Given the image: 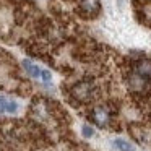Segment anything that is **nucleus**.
<instances>
[{
  "label": "nucleus",
  "instance_id": "f257e3e1",
  "mask_svg": "<svg viewBox=\"0 0 151 151\" xmlns=\"http://www.w3.org/2000/svg\"><path fill=\"white\" fill-rule=\"evenodd\" d=\"M23 67H24V70H26V73H29L33 78H39V80H42L44 83H49L50 80H52V75H50L49 70L39 68V67H36L33 62H29V60H23Z\"/></svg>",
  "mask_w": 151,
  "mask_h": 151
},
{
  "label": "nucleus",
  "instance_id": "f03ea898",
  "mask_svg": "<svg viewBox=\"0 0 151 151\" xmlns=\"http://www.w3.org/2000/svg\"><path fill=\"white\" fill-rule=\"evenodd\" d=\"M91 117H93V120H94V124H98L99 127H106V125L109 124V120H111V112H109L107 107L99 106V107H96L94 111H93Z\"/></svg>",
  "mask_w": 151,
  "mask_h": 151
},
{
  "label": "nucleus",
  "instance_id": "7ed1b4c3",
  "mask_svg": "<svg viewBox=\"0 0 151 151\" xmlns=\"http://www.w3.org/2000/svg\"><path fill=\"white\" fill-rule=\"evenodd\" d=\"M135 72H137V75L140 78L151 80V60H148V59L140 60L137 63V67H135Z\"/></svg>",
  "mask_w": 151,
  "mask_h": 151
},
{
  "label": "nucleus",
  "instance_id": "20e7f679",
  "mask_svg": "<svg viewBox=\"0 0 151 151\" xmlns=\"http://www.w3.org/2000/svg\"><path fill=\"white\" fill-rule=\"evenodd\" d=\"M18 109V104L15 101L8 98H0V112H4V114H13L17 112Z\"/></svg>",
  "mask_w": 151,
  "mask_h": 151
},
{
  "label": "nucleus",
  "instance_id": "39448f33",
  "mask_svg": "<svg viewBox=\"0 0 151 151\" xmlns=\"http://www.w3.org/2000/svg\"><path fill=\"white\" fill-rule=\"evenodd\" d=\"M75 94H76V98H80V99H88L89 96H91V85H88V83L78 85L75 88Z\"/></svg>",
  "mask_w": 151,
  "mask_h": 151
},
{
  "label": "nucleus",
  "instance_id": "423d86ee",
  "mask_svg": "<svg viewBox=\"0 0 151 151\" xmlns=\"http://www.w3.org/2000/svg\"><path fill=\"white\" fill-rule=\"evenodd\" d=\"M80 5L86 13H96L99 10V0H81Z\"/></svg>",
  "mask_w": 151,
  "mask_h": 151
},
{
  "label": "nucleus",
  "instance_id": "0eeeda50",
  "mask_svg": "<svg viewBox=\"0 0 151 151\" xmlns=\"http://www.w3.org/2000/svg\"><path fill=\"white\" fill-rule=\"evenodd\" d=\"M114 148H117L119 151H135V146L130 143V141L127 140H122V138H117V140H114Z\"/></svg>",
  "mask_w": 151,
  "mask_h": 151
},
{
  "label": "nucleus",
  "instance_id": "6e6552de",
  "mask_svg": "<svg viewBox=\"0 0 151 151\" xmlns=\"http://www.w3.org/2000/svg\"><path fill=\"white\" fill-rule=\"evenodd\" d=\"M83 135H85L86 138H91L93 135H94V130H93L91 127H89V125H83Z\"/></svg>",
  "mask_w": 151,
  "mask_h": 151
}]
</instances>
